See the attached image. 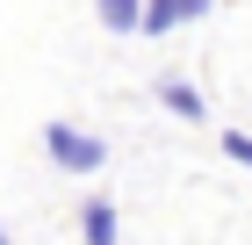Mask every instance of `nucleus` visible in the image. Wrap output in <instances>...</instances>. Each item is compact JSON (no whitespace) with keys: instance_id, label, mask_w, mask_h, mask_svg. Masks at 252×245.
I'll use <instances>...</instances> for the list:
<instances>
[{"instance_id":"nucleus-4","label":"nucleus","mask_w":252,"mask_h":245,"mask_svg":"<svg viewBox=\"0 0 252 245\" xmlns=\"http://www.w3.org/2000/svg\"><path fill=\"white\" fill-rule=\"evenodd\" d=\"M158 101H166L173 115H188V123H202V94H194L188 79H166V87H158Z\"/></svg>"},{"instance_id":"nucleus-6","label":"nucleus","mask_w":252,"mask_h":245,"mask_svg":"<svg viewBox=\"0 0 252 245\" xmlns=\"http://www.w3.org/2000/svg\"><path fill=\"white\" fill-rule=\"evenodd\" d=\"M223 151H231L238 166H252V137H245V130H223Z\"/></svg>"},{"instance_id":"nucleus-7","label":"nucleus","mask_w":252,"mask_h":245,"mask_svg":"<svg viewBox=\"0 0 252 245\" xmlns=\"http://www.w3.org/2000/svg\"><path fill=\"white\" fill-rule=\"evenodd\" d=\"M0 245H15V238H7V224H0Z\"/></svg>"},{"instance_id":"nucleus-5","label":"nucleus","mask_w":252,"mask_h":245,"mask_svg":"<svg viewBox=\"0 0 252 245\" xmlns=\"http://www.w3.org/2000/svg\"><path fill=\"white\" fill-rule=\"evenodd\" d=\"M101 29H137V7L130 0H108V7H101Z\"/></svg>"},{"instance_id":"nucleus-1","label":"nucleus","mask_w":252,"mask_h":245,"mask_svg":"<svg viewBox=\"0 0 252 245\" xmlns=\"http://www.w3.org/2000/svg\"><path fill=\"white\" fill-rule=\"evenodd\" d=\"M43 151H51L65 173H94L101 159H108V144H101L94 130H79V123H51V130H43Z\"/></svg>"},{"instance_id":"nucleus-2","label":"nucleus","mask_w":252,"mask_h":245,"mask_svg":"<svg viewBox=\"0 0 252 245\" xmlns=\"http://www.w3.org/2000/svg\"><path fill=\"white\" fill-rule=\"evenodd\" d=\"M202 15H209V0H152V7H137V29L144 36H166V29H188Z\"/></svg>"},{"instance_id":"nucleus-3","label":"nucleus","mask_w":252,"mask_h":245,"mask_svg":"<svg viewBox=\"0 0 252 245\" xmlns=\"http://www.w3.org/2000/svg\"><path fill=\"white\" fill-rule=\"evenodd\" d=\"M79 231H87V245H123L116 238V202H87L79 209Z\"/></svg>"}]
</instances>
